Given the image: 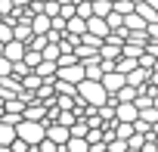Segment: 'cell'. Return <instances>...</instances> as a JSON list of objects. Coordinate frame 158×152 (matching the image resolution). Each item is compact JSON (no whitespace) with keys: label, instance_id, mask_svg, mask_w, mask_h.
I'll return each instance as SVG.
<instances>
[{"label":"cell","instance_id":"6da1fadb","mask_svg":"<svg viewBox=\"0 0 158 152\" xmlns=\"http://www.w3.org/2000/svg\"><path fill=\"white\" fill-rule=\"evenodd\" d=\"M77 96H81V99H84L87 106H96V109H99V106H102V103H106V99H109L112 93L106 90V84H102V81L84 78L81 84H77Z\"/></svg>","mask_w":158,"mask_h":152},{"label":"cell","instance_id":"7a4b0ae2","mask_svg":"<svg viewBox=\"0 0 158 152\" xmlns=\"http://www.w3.org/2000/svg\"><path fill=\"white\" fill-rule=\"evenodd\" d=\"M59 78H62V81H71V84H81V81L87 78V68H84V62L59 65Z\"/></svg>","mask_w":158,"mask_h":152},{"label":"cell","instance_id":"3957f363","mask_svg":"<svg viewBox=\"0 0 158 152\" xmlns=\"http://www.w3.org/2000/svg\"><path fill=\"white\" fill-rule=\"evenodd\" d=\"M47 137H50V140H56L59 146H65V143H68V137H71V127H68V124H62V121H47Z\"/></svg>","mask_w":158,"mask_h":152},{"label":"cell","instance_id":"277c9868","mask_svg":"<svg viewBox=\"0 0 158 152\" xmlns=\"http://www.w3.org/2000/svg\"><path fill=\"white\" fill-rule=\"evenodd\" d=\"M25 50H28V44H25V40H19V37H13V40H6V44H3V56H6L10 62L25 59Z\"/></svg>","mask_w":158,"mask_h":152},{"label":"cell","instance_id":"5b68a950","mask_svg":"<svg viewBox=\"0 0 158 152\" xmlns=\"http://www.w3.org/2000/svg\"><path fill=\"white\" fill-rule=\"evenodd\" d=\"M115 118H118V121H136V118H139V106H136L133 99L118 103V106H115Z\"/></svg>","mask_w":158,"mask_h":152},{"label":"cell","instance_id":"8992f818","mask_svg":"<svg viewBox=\"0 0 158 152\" xmlns=\"http://www.w3.org/2000/svg\"><path fill=\"white\" fill-rule=\"evenodd\" d=\"M102 84H106V90H109V93H118V90L127 84V74H121L118 68H112V71H106V74H102Z\"/></svg>","mask_w":158,"mask_h":152},{"label":"cell","instance_id":"52a82bcc","mask_svg":"<svg viewBox=\"0 0 158 152\" xmlns=\"http://www.w3.org/2000/svg\"><path fill=\"white\" fill-rule=\"evenodd\" d=\"M65 31H68L71 37H84V34H87V19L74 13L71 19H65Z\"/></svg>","mask_w":158,"mask_h":152},{"label":"cell","instance_id":"ba28073f","mask_svg":"<svg viewBox=\"0 0 158 152\" xmlns=\"http://www.w3.org/2000/svg\"><path fill=\"white\" fill-rule=\"evenodd\" d=\"M87 31H93V34H99V37H109V31H112V28H109V22H106L102 16H96V13H93V16L87 19Z\"/></svg>","mask_w":158,"mask_h":152},{"label":"cell","instance_id":"9c48e42d","mask_svg":"<svg viewBox=\"0 0 158 152\" xmlns=\"http://www.w3.org/2000/svg\"><path fill=\"white\" fill-rule=\"evenodd\" d=\"M31 28H34V34H47V31L53 28V16H47V13L31 16Z\"/></svg>","mask_w":158,"mask_h":152},{"label":"cell","instance_id":"30bf717a","mask_svg":"<svg viewBox=\"0 0 158 152\" xmlns=\"http://www.w3.org/2000/svg\"><path fill=\"white\" fill-rule=\"evenodd\" d=\"M149 71H152V68H146V65H136L133 71H127V84H133V87H143V84L149 81Z\"/></svg>","mask_w":158,"mask_h":152},{"label":"cell","instance_id":"8fae6325","mask_svg":"<svg viewBox=\"0 0 158 152\" xmlns=\"http://www.w3.org/2000/svg\"><path fill=\"white\" fill-rule=\"evenodd\" d=\"M47 115H50V109H47L44 103H28V106H25V118H34V121H47Z\"/></svg>","mask_w":158,"mask_h":152},{"label":"cell","instance_id":"7c38bea8","mask_svg":"<svg viewBox=\"0 0 158 152\" xmlns=\"http://www.w3.org/2000/svg\"><path fill=\"white\" fill-rule=\"evenodd\" d=\"M124 28H130V31H143V28H149V22L133 10V13H127V16H124Z\"/></svg>","mask_w":158,"mask_h":152},{"label":"cell","instance_id":"4fadbf2b","mask_svg":"<svg viewBox=\"0 0 158 152\" xmlns=\"http://www.w3.org/2000/svg\"><path fill=\"white\" fill-rule=\"evenodd\" d=\"M65 152H90V140L87 137H68Z\"/></svg>","mask_w":158,"mask_h":152},{"label":"cell","instance_id":"5bb4252c","mask_svg":"<svg viewBox=\"0 0 158 152\" xmlns=\"http://www.w3.org/2000/svg\"><path fill=\"white\" fill-rule=\"evenodd\" d=\"M16 137H19V133H16V124H10V121H0V146H10Z\"/></svg>","mask_w":158,"mask_h":152},{"label":"cell","instance_id":"9a60e30c","mask_svg":"<svg viewBox=\"0 0 158 152\" xmlns=\"http://www.w3.org/2000/svg\"><path fill=\"white\" fill-rule=\"evenodd\" d=\"M136 13H139L146 22H158V10L149 3V0H139V3H136Z\"/></svg>","mask_w":158,"mask_h":152},{"label":"cell","instance_id":"2e32d148","mask_svg":"<svg viewBox=\"0 0 158 152\" xmlns=\"http://www.w3.org/2000/svg\"><path fill=\"white\" fill-rule=\"evenodd\" d=\"M84 68H87V78H93V81H102V74H106V68H102V62H99V59L84 62Z\"/></svg>","mask_w":158,"mask_h":152},{"label":"cell","instance_id":"e0dca14e","mask_svg":"<svg viewBox=\"0 0 158 152\" xmlns=\"http://www.w3.org/2000/svg\"><path fill=\"white\" fill-rule=\"evenodd\" d=\"M40 84H44V78H40V74H37L34 68H31V71L25 74V78H22V87H25V90H37Z\"/></svg>","mask_w":158,"mask_h":152},{"label":"cell","instance_id":"ac0fdd59","mask_svg":"<svg viewBox=\"0 0 158 152\" xmlns=\"http://www.w3.org/2000/svg\"><path fill=\"white\" fill-rule=\"evenodd\" d=\"M25 62H28L31 68H37V65L44 62V50H34V47H28V50H25Z\"/></svg>","mask_w":158,"mask_h":152},{"label":"cell","instance_id":"d6986e66","mask_svg":"<svg viewBox=\"0 0 158 152\" xmlns=\"http://www.w3.org/2000/svg\"><path fill=\"white\" fill-rule=\"evenodd\" d=\"M112 10H115V3H112V0H93V13H96V16H102V19H106Z\"/></svg>","mask_w":158,"mask_h":152},{"label":"cell","instance_id":"ffe728a7","mask_svg":"<svg viewBox=\"0 0 158 152\" xmlns=\"http://www.w3.org/2000/svg\"><path fill=\"white\" fill-rule=\"evenodd\" d=\"M28 71H31V65H28L25 59H19V62H13V74H16V78H19V81L25 78V74H28Z\"/></svg>","mask_w":158,"mask_h":152},{"label":"cell","instance_id":"44dd1931","mask_svg":"<svg viewBox=\"0 0 158 152\" xmlns=\"http://www.w3.org/2000/svg\"><path fill=\"white\" fill-rule=\"evenodd\" d=\"M59 53H62V44H47V47H44V59H53V62H56Z\"/></svg>","mask_w":158,"mask_h":152},{"label":"cell","instance_id":"7402d4cb","mask_svg":"<svg viewBox=\"0 0 158 152\" xmlns=\"http://www.w3.org/2000/svg\"><path fill=\"white\" fill-rule=\"evenodd\" d=\"M115 10H118L121 16H127V13L136 10V3H133V0H115Z\"/></svg>","mask_w":158,"mask_h":152},{"label":"cell","instance_id":"603a6c76","mask_svg":"<svg viewBox=\"0 0 158 152\" xmlns=\"http://www.w3.org/2000/svg\"><path fill=\"white\" fill-rule=\"evenodd\" d=\"M56 106H59V109H74V106H77V96H65V93H62V96H56Z\"/></svg>","mask_w":158,"mask_h":152},{"label":"cell","instance_id":"cb8c5ba5","mask_svg":"<svg viewBox=\"0 0 158 152\" xmlns=\"http://www.w3.org/2000/svg\"><path fill=\"white\" fill-rule=\"evenodd\" d=\"M77 16H84V19L93 16V3H90V0H77Z\"/></svg>","mask_w":158,"mask_h":152},{"label":"cell","instance_id":"d4e9b609","mask_svg":"<svg viewBox=\"0 0 158 152\" xmlns=\"http://www.w3.org/2000/svg\"><path fill=\"white\" fill-rule=\"evenodd\" d=\"M3 74H13V62L6 56H0V78H3Z\"/></svg>","mask_w":158,"mask_h":152},{"label":"cell","instance_id":"484cf974","mask_svg":"<svg viewBox=\"0 0 158 152\" xmlns=\"http://www.w3.org/2000/svg\"><path fill=\"white\" fill-rule=\"evenodd\" d=\"M146 50H149V53H152V56L158 59V40H152V37H149V44H146Z\"/></svg>","mask_w":158,"mask_h":152},{"label":"cell","instance_id":"4316f807","mask_svg":"<svg viewBox=\"0 0 158 152\" xmlns=\"http://www.w3.org/2000/svg\"><path fill=\"white\" fill-rule=\"evenodd\" d=\"M146 31H149V37H152V40H158V22H149V28H146Z\"/></svg>","mask_w":158,"mask_h":152},{"label":"cell","instance_id":"83f0119b","mask_svg":"<svg viewBox=\"0 0 158 152\" xmlns=\"http://www.w3.org/2000/svg\"><path fill=\"white\" fill-rule=\"evenodd\" d=\"M13 3H16V6H28V3H31V0H13Z\"/></svg>","mask_w":158,"mask_h":152},{"label":"cell","instance_id":"f1b7e54d","mask_svg":"<svg viewBox=\"0 0 158 152\" xmlns=\"http://www.w3.org/2000/svg\"><path fill=\"white\" fill-rule=\"evenodd\" d=\"M0 152H13V146H0Z\"/></svg>","mask_w":158,"mask_h":152},{"label":"cell","instance_id":"f546056e","mask_svg":"<svg viewBox=\"0 0 158 152\" xmlns=\"http://www.w3.org/2000/svg\"><path fill=\"white\" fill-rule=\"evenodd\" d=\"M152 133H155V137H158V121H155V124H152Z\"/></svg>","mask_w":158,"mask_h":152},{"label":"cell","instance_id":"4dcf8cb0","mask_svg":"<svg viewBox=\"0 0 158 152\" xmlns=\"http://www.w3.org/2000/svg\"><path fill=\"white\" fill-rule=\"evenodd\" d=\"M149 3H152V6H155V10H158V0H149Z\"/></svg>","mask_w":158,"mask_h":152},{"label":"cell","instance_id":"1f68e13d","mask_svg":"<svg viewBox=\"0 0 158 152\" xmlns=\"http://www.w3.org/2000/svg\"><path fill=\"white\" fill-rule=\"evenodd\" d=\"M127 152H146V149H127Z\"/></svg>","mask_w":158,"mask_h":152},{"label":"cell","instance_id":"d6a6232c","mask_svg":"<svg viewBox=\"0 0 158 152\" xmlns=\"http://www.w3.org/2000/svg\"><path fill=\"white\" fill-rule=\"evenodd\" d=\"M37 152H40V149H37Z\"/></svg>","mask_w":158,"mask_h":152}]
</instances>
